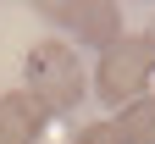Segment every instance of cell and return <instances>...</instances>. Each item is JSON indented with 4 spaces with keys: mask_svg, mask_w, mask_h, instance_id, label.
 <instances>
[{
    "mask_svg": "<svg viewBox=\"0 0 155 144\" xmlns=\"http://www.w3.org/2000/svg\"><path fill=\"white\" fill-rule=\"evenodd\" d=\"M22 78H28V94L39 100L45 111H72L83 100V67H78V50L61 45V39H39L22 61Z\"/></svg>",
    "mask_w": 155,
    "mask_h": 144,
    "instance_id": "1",
    "label": "cell"
},
{
    "mask_svg": "<svg viewBox=\"0 0 155 144\" xmlns=\"http://www.w3.org/2000/svg\"><path fill=\"white\" fill-rule=\"evenodd\" d=\"M45 105L28 94V89H11L0 94V144H39V133H45Z\"/></svg>",
    "mask_w": 155,
    "mask_h": 144,
    "instance_id": "4",
    "label": "cell"
},
{
    "mask_svg": "<svg viewBox=\"0 0 155 144\" xmlns=\"http://www.w3.org/2000/svg\"><path fill=\"white\" fill-rule=\"evenodd\" d=\"M111 128L122 144H155V94H139L133 105H122V116Z\"/></svg>",
    "mask_w": 155,
    "mask_h": 144,
    "instance_id": "5",
    "label": "cell"
},
{
    "mask_svg": "<svg viewBox=\"0 0 155 144\" xmlns=\"http://www.w3.org/2000/svg\"><path fill=\"white\" fill-rule=\"evenodd\" d=\"M33 11L45 17V22L67 28L78 45L111 50L116 39H122V6H111V0H39Z\"/></svg>",
    "mask_w": 155,
    "mask_h": 144,
    "instance_id": "3",
    "label": "cell"
},
{
    "mask_svg": "<svg viewBox=\"0 0 155 144\" xmlns=\"http://www.w3.org/2000/svg\"><path fill=\"white\" fill-rule=\"evenodd\" d=\"M150 78H155V39L150 33H122L94 67V89H100L105 105H122V100L133 105L139 94H150Z\"/></svg>",
    "mask_w": 155,
    "mask_h": 144,
    "instance_id": "2",
    "label": "cell"
},
{
    "mask_svg": "<svg viewBox=\"0 0 155 144\" xmlns=\"http://www.w3.org/2000/svg\"><path fill=\"white\" fill-rule=\"evenodd\" d=\"M150 39H155V28H150Z\"/></svg>",
    "mask_w": 155,
    "mask_h": 144,
    "instance_id": "7",
    "label": "cell"
},
{
    "mask_svg": "<svg viewBox=\"0 0 155 144\" xmlns=\"http://www.w3.org/2000/svg\"><path fill=\"white\" fill-rule=\"evenodd\" d=\"M72 144H122V139H116L111 122H89V128H78V133H72Z\"/></svg>",
    "mask_w": 155,
    "mask_h": 144,
    "instance_id": "6",
    "label": "cell"
}]
</instances>
